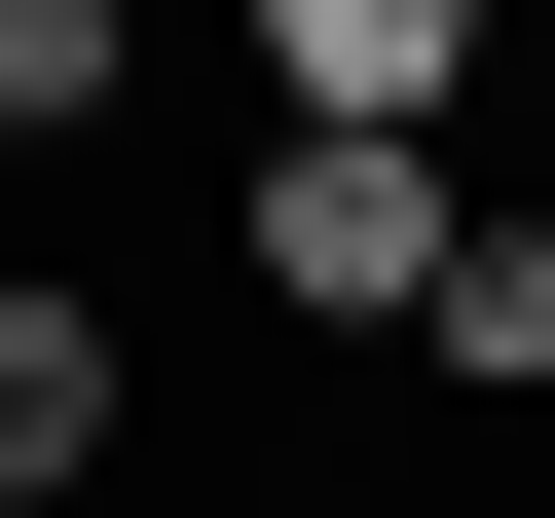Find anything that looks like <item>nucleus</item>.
Returning a JSON list of instances; mask_svg holds the SVG:
<instances>
[{"instance_id":"nucleus-1","label":"nucleus","mask_w":555,"mask_h":518,"mask_svg":"<svg viewBox=\"0 0 555 518\" xmlns=\"http://www.w3.org/2000/svg\"><path fill=\"white\" fill-rule=\"evenodd\" d=\"M222 259H259L297 334H444V259H481V185H444V148H371V112H297V148L222 185Z\"/></svg>"},{"instance_id":"nucleus-2","label":"nucleus","mask_w":555,"mask_h":518,"mask_svg":"<svg viewBox=\"0 0 555 518\" xmlns=\"http://www.w3.org/2000/svg\"><path fill=\"white\" fill-rule=\"evenodd\" d=\"M112 407H149V334L75 297V259H0V518H75V481H112Z\"/></svg>"},{"instance_id":"nucleus-3","label":"nucleus","mask_w":555,"mask_h":518,"mask_svg":"<svg viewBox=\"0 0 555 518\" xmlns=\"http://www.w3.org/2000/svg\"><path fill=\"white\" fill-rule=\"evenodd\" d=\"M259 75H297V112H371V148H444V75H481V0H259Z\"/></svg>"},{"instance_id":"nucleus-4","label":"nucleus","mask_w":555,"mask_h":518,"mask_svg":"<svg viewBox=\"0 0 555 518\" xmlns=\"http://www.w3.org/2000/svg\"><path fill=\"white\" fill-rule=\"evenodd\" d=\"M408 371H444V407H555V185H518V222L444 259V334H408Z\"/></svg>"},{"instance_id":"nucleus-5","label":"nucleus","mask_w":555,"mask_h":518,"mask_svg":"<svg viewBox=\"0 0 555 518\" xmlns=\"http://www.w3.org/2000/svg\"><path fill=\"white\" fill-rule=\"evenodd\" d=\"M112 75H149V38H112V0H0V148H75Z\"/></svg>"}]
</instances>
